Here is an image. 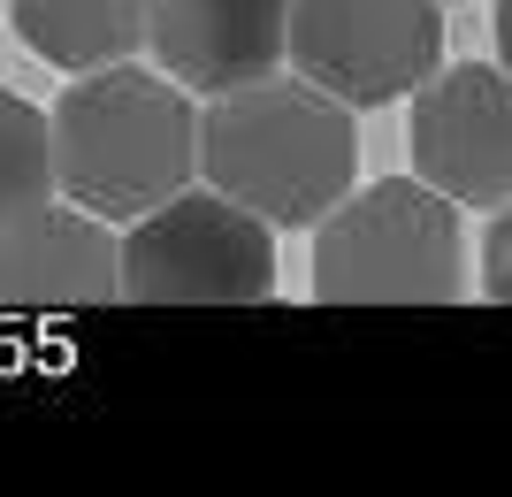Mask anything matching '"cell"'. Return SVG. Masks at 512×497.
Returning a JSON list of instances; mask_svg holds the SVG:
<instances>
[{
  "label": "cell",
  "instance_id": "cell-1",
  "mask_svg": "<svg viewBox=\"0 0 512 497\" xmlns=\"http://www.w3.org/2000/svg\"><path fill=\"white\" fill-rule=\"evenodd\" d=\"M199 176L276 230L321 222L360 176V130L314 77H260L214 92L199 115Z\"/></svg>",
  "mask_w": 512,
  "mask_h": 497
},
{
  "label": "cell",
  "instance_id": "cell-2",
  "mask_svg": "<svg viewBox=\"0 0 512 497\" xmlns=\"http://www.w3.org/2000/svg\"><path fill=\"white\" fill-rule=\"evenodd\" d=\"M199 176V108L169 69L107 62L54 100V192L107 222H138Z\"/></svg>",
  "mask_w": 512,
  "mask_h": 497
},
{
  "label": "cell",
  "instance_id": "cell-3",
  "mask_svg": "<svg viewBox=\"0 0 512 497\" xmlns=\"http://www.w3.org/2000/svg\"><path fill=\"white\" fill-rule=\"evenodd\" d=\"M467 291L459 199L428 176H375L314 222V299L329 306H459Z\"/></svg>",
  "mask_w": 512,
  "mask_h": 497
},
{
  "label": "cell",
  "instance_id": "cell-4",
  "mask_svg": "<svg viewBox=\"0 0 512 497\" xmlns=\"http://www.w3.org/2000/svg\"><path fill=\"white\" fill-rule=\"evenodd\" d=\"M123 299L130 306H260L276 299V222L230 192H184L123 222Z\"/></svg>",
  "mask_w": 512,
  "mask_h": 497
},
{
  "label": "cell",
  "instance_id": "cell-5",
  "mask_svg": "<svg viewBox=\"0 0 512 497\" xmlns=\"http://www.w3.org/2000/svg\"><path fill=\"white\" fill-rule=\"evenodd\" d=\"M291 62L344 108H390L444 69V0H291Z\"/></svg>",
  "mask_w": 512,
  "mask_h": 497
},
{
  "label": "cell",
  "instance_id": "cell-6",
  "mask_svg": "<svg viewBox=\"0 0 512 497\" xmlns=\"http://www.w3.org/2000/svg\"><path fill=\"white\" fill-rule=\"evenodd\" d=\"M413 169L459 207H512V69L459 62L413 92Z\"/></svg>",
  "mask_w": 512,
  "mask_h": 497
},
{
  "label": "cell",
  "instance_id": "cell-7",
  "mask_svg": "<svg viewBox=\"0 0 512 497\" xmlns=\"http://www.w3.org/2000/svg\"><path fill=\"white\" fill-rule=\"evenodd\" d=\"M123 299V238L107 215L46 192L16 222H0V306L8 314H85Z\"/></svg>",
  "mask_w": 512,
  "mask_h": 497
},
{
  "label": "cell",
  "instance_id": "cell-8",
  "mask_svg": "<svg viewBox=\"0 0 512 497\" xmlns=\"http://www.w3.org/2000/svg\"><path fill=\"white\" fill-rule=\"evenodd\" d=\"M153 69L192 92H237L291 62V0H153Z\"/></svg>",
  "mask_w": 512,
  "mask_h": 497
},
{
  "label": "cell",
  "instance_id": "cell-9",
  "mask_svg": "<svg viewBox=\"0 0 512 497\" xmlns=\"http://www.w3.org/2000/svg\"><path fill=\"white\" fill-rule=\"evenodd\" d=\"M8 23L46 69L85 77V69L130 62L146 46L153 0H8Z\"/></svg>",
  "mask_w": 512,
  "mask_h": 497
},
{
  "label": "cell",
  "instance_id": "cell-10",
  "mask_svg": "<svg viewBox=\"0 0 512 497\" xmlns=\"http://www.w3.org/2000/svg\"><path fill=\"white\" fill-rule=\"evenodd\" d=\"M46 192H54V115L0 92V222H16Z\"/></svg>",
  "mask_w": 512,
  "mask_h": 497
},
{
  "label": "cell",
  "instance_id": "cell-11",
  "mask_svg": "<svg viewBox=\"0 0 512 497\" xmlns=\"http://www.w3.org/2000/svg\"><path fill=\"white\" fill-rule=\"evenodd\" d=\"M482 299L512 306V207H497L482 230Z\"/></svg>",
  "mask_w": 512,
  "mask_h": 497
},
{
  "label": "cell",
  "instance_id": "cell-12",
  "mask_svg": "<svg viewBox=\"0 0 512 497\" xmlns=\"http://www.w3.org/2000/svg\"><path fill=\"white\" fill-rule=\"evenodd\" d=\"M497 62L512 69V0H497Z\"/></svg>",
  "mask_w": 512,
  "mask_h": 497
},
{
  "label": "cell",
  "instance_id": "cell-13",
  "mask_svg": "<svg viewBox=\"0 0 512 497\" xmlns=\"http://www.w3.org/2000/svg\"><path fill=\"white\" fill-rule=\"evenodd\" d=\"M444 8H451V0H444Z\"/></svg>",
  "mask_w": 512,
  "mask_h": 497
}]
</instances>
